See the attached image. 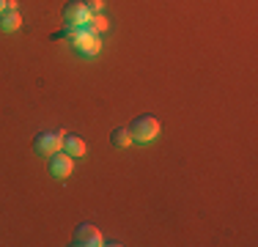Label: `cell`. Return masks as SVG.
<instances>
[{
    "instance_id": "cell-1",
    "label": "cell",
    "mask_w": 258,
    "mask_h": 247,
    "mask_svg": "<svg viewBox=\"0 0 258 247\" xmlns=\"http://www.w3.org/2000/svg\"><path fill=\"white\" fill-rule=\"evenodd\" d=\"M129 135H132V140H138V143H151V140L159 135V121L154 115H138V118H132L129 124Z\"/></svg>"
},
{
    "instance_id": "cell-2",
    "label": "cell",
    "mask_w": 258,
    "mask_h": 247,
    "mask_svg": "<svg viewBox=\"0 0 258 247\" xmlns=\"http://www.w3.org/2000/svg\"><path fill=\"white\" fill-rule=\"evenodd\" d=\"M72 44L77 47L80 55H96L102 49V41L96 33H91L88 28H75V36H72Z\"/></svg>"
},
{
    "instance_id": "cell-3",
    "label": "cell",
    "mask_w": 258,
    "mask_h": 247,
    "mask_svg": "<svg viewBox=\"0 0 258 247\" xmlns=\"http://www.w3.org/2000/svg\"><path fill=\"white\" fill-rule=\"evenodd\" d=\"M72 244L77 247H99L102 244V233L96 225H91V222H80L75 228V233H72Z\"/></svg>"
},
{
    "instance_id": "cell-4",
    "label": "cell",
    "mask_w": 258,
    "mask_h": 247,
    "mask_svg": "<svg viewBox=\"0 0 258 247\" xmlns=\"http://www.w3.org/2000/svg\"><path fill=\"white\" fill-rule=\"evenodd\" d=\"M60 17H63L66 28H83V25L88 22L91 11L85 9V3H66L63 11H60Z\"/></svg>"
},
{
    "instance_id": "cell-5",
    "label": "cell",
    "mask_w": 258,
    "mask_h": 247,
    "mask_svg": "<svg viewBox=\"0 0 258 247\" xmlns=\"http://www.w3.org/2000/svg\"><path fill=\"white\" fill-rule=\"evenodd\" d=\"M60 143H63V135H58V132H39L33 138V151L36 154H55V151H60Z\"/></svg>"
},
{
    "instance_id": "cell-6",
    "label": "cell",
    "mask_w": 258,
    "mask_h": 247,
    "mask_svg": "<svg viewBox=\"0 0 258 247\" xmlns=\"http://www.w3.org/2000/svg\"><path fill=\"white\" fill-rule=\"evenodd\" d=\"M50 173L55 178H66V176H72V157L60 148V151H55L50 154Z\"/></svg>"
},
{
    "instance_id": "cell-7",
    "label": "cell",
    "mask_w": 258,
    "mask_h": 247,
    "mask_svg": "<svg viewBox=\"0 0 258 247\" xmlns=\"http://www.w3.org/2000/svg\"><path fill=\"white\" fill-rule=\"evenodd\" d=\"M20 25H22V17L17 14V9H3L0 11V30L11 33V30H17Z\"/></svg>"
},
{
    "instance_id": "cell-8",
    "label": "cell",
    "mask_w": 258,
    "mask_h": 247,
    "mask_svg": "<svg viewBox=\"0 0 258 247\" xmlns=\"http://www.w3.org/2000/svg\"><path fill=\"white\" fill-rule=\"evenodd\" d=\"M60 148H63L69 157H83V154H85V140L77 138V135H66L63 143H60Z\"/></svg>"
},
{
    "instance_id": "cell-9",
    "label": "cell",
    "mask_w": 258,
    "mask_h": 247,
    "mask_svg": "<svg viewBox=\"0 0 258 247\" xmlns=\"http://www.w3.org/2000/svg\"><path fill=\"white\" fill-rule=\"evenodd\" d=\"M110 143H113L115 148H126L129 143H132V135H129L126 127H115L113 132H110Z\"/></svg>"
},
{
    "instance_id": "cell-10",
    "label": "cell",
    "mask_w": 258,
    "mask_h": 247,
    "mask_svg": "<svg viewBox=\"0 0 258 247\" xmlns=\"http://www.w3.org/2000/svg\"><path fill=\"white\" fill-rule=\"evenodd\" d=\"M107 25H110V22L104 20L102 14H91V17H88V22H85L83 28H88L91 33H102V30H107Z\"/></svg>"
},
{
    "instance_id": "cell-11",
    "label": "cell",
    "mask_w": 258,
    "mask_h": 247,
    "mask_svg": "<svg viewBox=\"0 0 258 247\" xmlns=\"http://www.w3.org/2000/svg\"><path fill=\"white\" fill-rule=\"evenodd\" d=\"M102 6H104V0H88V3H85V9H88L91 14H99Z\"/></svg>"
},
{
    "instance_id": "cell-12",
    "label": "cell",
    "mask_w": 258,
    "mask_h": 247,
    "mask_svg": "<svg viewBox=\"0 0 258 247\" xmlns=\"http://www.w3.org/2000/svg\"><path fill=\"white\" fill-rule=\"evenodd\" d=\"M20 6V0H6V9H17Z\"/></svg>"
},
{
    "instance_id": "cell-13",
    "label": "cell",
    "mask_w": 258,
    "mask_h": 247,
    "mask_svg": "<svg viewBox=\"0 0 258 247\" xmlns=\"http://www.w3.org/2000/svg\"><path fill=\"white\" fill-rule=\"evenodd\" d=\"M6 9V0H0V11H3Z\"/></svg>"
}]
</instances>
